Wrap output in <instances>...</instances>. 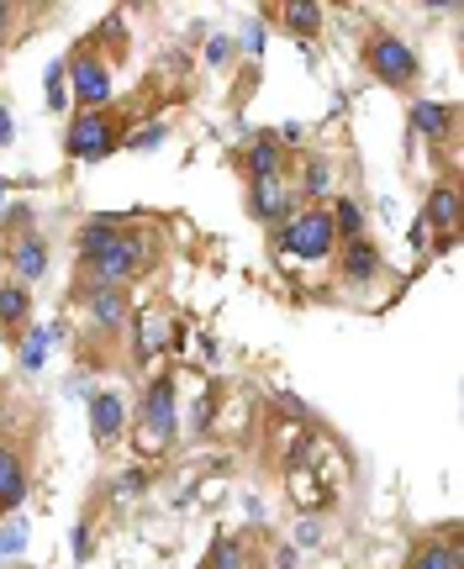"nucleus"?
<instances>
[{"label": "nucleus", "instance_id": "obj_24", "mask_svg": "<svg viewBox=\"0 0 464 569\" xmlns=\"http://www.w3.org/2000/svg\"><path fill=\"white\" fill-rule=\"evenodd\" d=\"M301 190H307V195H328V190H333V164H328V158H307Z\"/></svg>", "mask_w": 464, "mask_h": 569}, {"label": "nucleus", "instance_id": "obj_19", "mask_svg": "<svg viewBox=\"0 0 464 569\" xmlns=\"http://www.w3.org/2000/svg\"><path fill=\"white\" fill-rule=\"evenodd\" d=\"M27 311H32V296L27 285H16V280H5L0 285V328H27Z\"/></svg>", "mask_w": 464, "mask_h": 569}, {"label": "nucleus", "instance_id": "obj_23", "mask_svg": "<svg viewBox=\"0 0 464 569\" xmlns=\"http://www.w3.org/2000/svg\"><path fill=\"white\" fill-rule=\"evenodd\" d=\"M43 95H48V111H69V69L59 63H48V74H43Z\"/></svg>", "mask_w": 464, "mask_h": 569}, {"label": "nucleus", "instance_id": "obj_13", "mask_svg": "<svg viewBox=\"0 0 464 569\" xmlns=\"http://www.w3.org/2000/svg\"><path fill=\"white\" fill-rule=\"evenodd\" d=\"M338 274L348 280V285H370L374 274H380V248H374L370 238L343 242V253H338Z\"/></svg>", "mask_w": 464, "mask_h": 569}, {"label": "nucleus", "instance_id": "obj_9", "mask_svg": "<svg viewBox=\"0 0 464 569\" xmlns=\"http://www.w3.org/2000/svg\"><path fill=\"white\" fill-rule=\"evenodd\" d=\"M122 432H127V401L117 390H95L91 395V438L100 449H111Z\"/></svg>", "mask_w": 464, "mask_h": 569}, {"label": "nucleus", "instance_id": "obj_7", "mask_svg": "<svg viewBox=\"0 0 464 569\" xmlns=\"http://www.w3.org/2000/svg\"><path fill=\"white\" fill-rule=\"evenodd\" d=\"M80 300H85V311H91V328L95 332L132 328V296L117 291V285H80Z\"/></svg>", "mask_w": 464, "mask_h": 569}, {"label": "nucleus", "instance_id": "obj_30", "mask_svg": "<svg viewBox=\"0 0 464 569\" xmlns=\"http://www.w3.org/2000/svg\"><path fill=\"white\" fill-rule=\"evenodd\" d=\"M69 548H74V559H80V565L91 559V548H95V533H91V522H74V533H69Z\"/></svg>", "mask_w": 464, "mask_h": 569}, {"label": "nucleus", "instance_id": "obj_18", "mask_svg": "<svg viewBox=\"0 0 464 569\" xmlns=\"http://www.w3.org/2000/svg\"><path fill=\"white\" fill-rule=\"evenodd\" d=\"M328 222H333V238H343V242L365 238V206H359L354 195H338L333 211H328Z\"/></svg>", "mask_w": 464, "mask_h": 569}, {"label": "nucleus", "instance_id": "obj_10", "mask_svg": "<svg viewBox=\"0 0 464 569\" xmlns=\"http://www.w3.org/2000/svg\"><path fill=\"white\" fill-rule=\"evenodd\" d=\"M238 169H243V180H285V149H279L275 138H253L243 153H238Z\"/></svg>", "mask_w": 464, "mask_h": 569}, {"label": "nucleus", "instance_id": "obj_2", "mask_svg": "<svg viewBox=\"0 0 464 569\" xmlns=\"http://www.w3.org/2000/svg\"><path fill=\"white\" fill-rule=\"evenodd\" d=\"M270 242H275L279 259H328L333 253V222H328V211H301V216H290V222H279L270 227Z\"/></svg>", "mask_w": 464, "mask_h": 569}, {"label": "nucleus", "instance_id": "obj_4", "mask_svg": "<svg viewBox=\"0 0 464 569\" xmlns=\"http://www.w3.org/2000/svg\"><path fill=\"white\" fill-rule=\"evenodd\" d=\"M365 59H370V74L385 85V91H412V85H417V74H423V59L406 48L402 37H391V32L370 37Z\"/></svg>", "mask_w": 464, "mask_h": 569}, {"label": "nucleus", "instance_id": "obj_17", "mask_svg": "<svg viewBox=\"0 0 464 569\" xmlns=\"http://www.w3.org/2000/svg\"><path fill=\"white\" fill-rule=\"evenodd\" d=\"M122 227H132V222H127V216H91V222H85V227H80V264H91L95 253H100V248H106V242L117 238V233H122Z\"/></svg>", "mask_w": 464, "mask_h": 569}, {"label": "nucleus", "instance_id": "obj_3", "mask_svg": "<svg viewBox=\"0 0 464 569\" xmlns=\"http://www.w3.org/2000/svg\"><path fill=\"white\" fill-rule=\"evenodd\" d=\"M138 443L154 453V449H169L175 432H180V395H175V375H158L148 395L138 401Z\"/></svg>", "mask_w": 464, "mask_h": 569}, {"label": "nucleus", "instance_id": "obj_29", "mask_svg": "<svg viewBox=\"0 0 464 569\" xmlns=\"http://www.w3.org/2000/svg\"><path fill=\"white\" fill-rule=\"evenodd\" d=\"M233 54H238V43H233V37H212V43H206V63H212V69H227Z\"/></svg>", "mask_w": 464, "mask_h": 569}, {"label": "nucleus", "instance_id": "obj_20", "mask_svg": "<svg viewBox=\"0 0 464 569\" xmlns=\"http://www.w3.org/2000/svg\"><path fill=\"white\" fill-rule=\"evenodd\" d=\"M53 343H59V328H27V337H22V369H27V375H37V369H43V364H48V348H53Z\"/></svg>", "mask_w": 464, "mask_h": 569}, {"label": "nucleus", "instance_id": "obj_34", "mask_svg": "<svg viewBox=\"0 0 464 569\" xmlns=\"http://www.w3.org/2000/svg\"><path fill=\"white\" fill-rule=\"evenodd\" d=\"M275 569H296V548H279V554H275Z\"/></svg>", "mask_w": 464, "mask_h": 569}, {"label": "nucleus", "instance_id": "obj_12", "mask_svg": "<svg viewBox=\"0 0 464 569\" xmlns=\"http://www.w3.org/2000/svg\"><path fill=\"white\" fill-rule=\"evenodd\" d=\"M11 270H16V285H32V280H43V274H48V238H37V233H22V238L11 242Z\"/></svg>", "mask_w": 464, "mask_h": 569}, {"label": "nucleus", "instance_id": "obj_1", "mask_svg": "<svg viewBox=\"0 0 464 569\" xmlns=\"http://www.w3.org/2000/svg\"><path fill=\"white\" fill-rule=\"evenodd\" d=\"M143 264H148V233H143V227H122V233L106 242L91 264H80V270H85V285H117V291H127V285L143 274Z\"/></svg>", "mask_w": 464, "mask_h": 569}, {"label": "nucleus", "instance_id": "obj_21", "mask_svg": "<svg viewBox=\"0 0 464 569\" xmlns=\"http://www.w3.org/2000/svg\"><path fill=\"white\" fill-rule=\"evenodd\" d=\"M279 22L296 32V37H317V27H322V5H317V0H290V5H279Z\"/></svg>", "mask_w": 464, "mask_h": 569}, {"label": "nucleus", "instance_id": "obj_32", "mask_svg": "<svg viewBox=\"0 0 464 569\" xmlns=\"http://www.w3.org/2000/svg\"><path fill=\"white\" fill-rule=\"evenodd\" d=\"M16 143V117H11V106H0V149H11Z\"/></svg>", "mask_w": 464, "mask_h": 569}, {"label": "nucleus", "instance_id": "obj_33", "mask_svg": "<svg viewBox=\"0 0 464 569\" xmlns=\"http://www.w3.org/2000/svg\"><path fill=\"white\" fill-rule=\"evenodd\" d=\"M279 138H285L290 149H301V138H307V127H301V121H285V127H279ZM285 143H279V149H285Z\"/></svg>", "mask_w": 464, "mask_h": 569}, {"label": "nucleus", "instance_id": "obj_8", "mask_svg": "<svg viewBox=\"0 0 464 569\" xmlns=\"http://www.w3.org/2000/svg\"><path fill=\"white\" fill-rule=\"evenodd\" d=\"M296 185L285 180H253L248 185V211L259 216V222H270V227H279V222H290L296 216Z\"/></svg>", "mask_w": 464, "mask_h": 569}, {"label": "nucleus", "instance_id": "obj_14", "mask_svg": "<svg viewBox=\"0 0 464 569\" xmlns=\"http://www.w3.org/2000/svg\"><path fill=\"white\" fill-rule=\"evenodd\" d=\"M27 501V459L16 449H0V517Z\"/></svg>", "mask_w": 464, "mask_h": 569}, {"label": "nucleus", "instance_id": "obj_15", "mask_svg": "<svg viewBox=\"0 0 464 569\" xmlns=\"http://www.w3.org/2000/svg\"><path fill=\"white\" fill-rule=\"evenodd\" d=\"M412 132L428 138V143H443L454 132V111L443 100H412Z\"/></svg>", "mask_w": 464, "mask_h": 569}, {"label": "nucleus", "instance_id": "obj_22", "mask_svg": "<svg viewBox=\"0 0 464 569\" xmlns=\"http://www.w3.org/2000/svg\"><path fill=\"white\" fill-rule=\"evenodd\" d=\"M201 569H248V548H243V538H217Z\"/></svg>", "mask_w": 464, "mask_h": 569}, {"label": "nucleus", "instance_id": "obj_25", "mask_svg": "<svg viewBox=\"0 0 464 569\" xmlns=\"http://www.w3.org/2000/svg\"><path fill=\"white\" fill-rule=\"evenodd\" d=\"M212 412H217V390L195 395V406H190V432H195V438H206V432H212Z\"/></svg>", "mask_w": 464, "mask_h": 569}, {"label": "nucleus", "instance_id": "obj_5", "mask_svg": "<svg viewBox=\"0 0 464 569\" xmlns=\"http://www.w3.org/2000/svg\"><path fill=\"white\" fill-rule=\"evenodd\" d=\"M117 143H122V127L111 121V111H80V117L69 121V132H63V153L80 158V164L106 158Z\"/></svg>", "mask_w": 464, "mask_h": 569}, {"label": "nucleus", "instance_id": "obj_6", "mask_svg": "<svg viewBox=\"0 0 464 569\" xmlns=\"http://www.w3.org/2000/svg\"><path fill=\"white\" fill-rule=\"evenodd\" d=\"M63 69H69V100H80V111H106V100H111L106 59H95V48H80L74 59H63Z\"/></svg>", "mask_w": 464, "mask_h": 569}, {"label": "nucleus", "instance_id": "obj_28", "mask_svg": "<svg viewBox=\"0 0 464 569\" xmlns=\"http://www.w3.org/2000/svg\"><path fill=\"white\" fill-rule=\"evenodd\" d=\"M164 132H169V127H164V121H154V127H143V132H132V138H127V149H138V153H154L158 143H164Z\"/></svg>", "mask_w": 464, "mask_h": 569}, {"label": "nucleus", "instance_id": "obj_31", "mask_svg": "<svg viewBox=\"0 0 464 569\" xmlns=\"http://www.w3.org/2000/svg\"><path fill=\"white\" fill-rule=\"evenodd\" d=\"M243 54H264V22H259V16L243 22Z\"/></svg>", "mask_w": 464, "mask_h": 569}, {"label": "nucleus", "instance_id": "obj_16", "mask_svg": "<svg viewBox=\"0 0 464 569\" xmlns=\"http://www.w3.org/2000/svg\"><path fill=\"white\" fill-rule=\"evenodd\" d=\"M406 569H464V548H460V538L449 533L443 543H423L412 559H406Z\"/></svg>", "mask_w": 464, "mask_h": 569}, {"label": "nucleus", "instance_id": "obj_11", "mask_svg": "<svg viewBox=\"0 0 464 569\" xmlns=\"http://www.w3.org/2000/svg\"><path fill=\"white\" fill-rule=\"evenodd\" d=\"M460 185L454 180H443V185H433V190H428V211H423V222H428V227H438V233H443V238H454V233H460Z\"/></svg>", "mask_w": 464, "mask_h": 569}, {"label": "nucleus", "instance_id": "obj_26", "mask_svg": "<svg viewBox=\"0 0 464 569\" xmlns=\"http://www.w3.org/2000/svg\"><path fill=\"white\" fill-rule=\"evenodd\" d=\"M27 538H32L27 522H11V527H0V559H16V554L27 548Z\"/></svg>", "mask_w": 464, "mask_h": 569}, {"label": "nucleus", "instance_id": "obj_27", "mask_svg": "<svg viewBox=\"0 0 464 569\" xmlns=\"http://www.w3.org/2000/svg\"><path fill=\"white\" fill-rule=\"evenodd\" d=\"M143 490H148V470H122L117 485H111V496H117V501H127V496H143Z\"/></svg>", "mask_w": 464, "mask_h": 569}]
</instances>
